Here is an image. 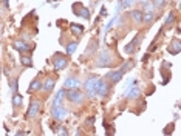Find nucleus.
<instances>
[{
    "instance_id": "473e14b6",
    "label": "nucleus",
    "mask_w": 181,
    "mask_h": 136,
    "mask_svg": "<svg viewBox=\"0 0 181 136\" xmlns=\"http://www.w3.org/2000/svg\"><path fill=\"white\" fill-rule=\"evenodd\" d=\"M0 73H2V67H0Z\"/></svg>"
},
{
    "instance_id": "412c9836",
    "label": "nucleus",
    "mask_w": 181,
    "mask_h": 136,
    "mask_svg": "<svg viewBox=\"0 0 181 136\" xmlns=\"http://www.w3.org/2000/svg\"><path fill=\"white\" fill-rule=\"evenodd\" d=\"M20 62L22 65H25V67H33V61L30 56H20Z\"/></svg>"
},
{
    "instance_id": "dca6fc26",
    "label": "nucleus",
    "mask_w": 181,
    "mask_h": 136,
    "mask_svg": "<svg viewBox=\"0 0 181 136\" xmlns=\"http://www.w3.org/2000/svg\"><path fill=\"white\" fill-rule=\"evenodd\" d=\"M180 50H181V47H180V40H175V42H172V45L169 47V53L170 54H178L180 53Z\"/></svg>"
},
{
    "instance_id": "6ab92c4d",
    "label": "nucleus",
    "mask_w": 181,
    "mask_h": 136,
    "mask_svg": "<svg viewBox=\"0 0 181 136\" xmlns=\"http://www.w3.org/2000/svg\"><path fill=\"white\" fill-rule=\"evenodd\" d=\"M64 90H59V93L56 94V97H54V101H53V105H59V104H62V99H64Z\"/></svg>"
},
{
    "instance_id": "7ed1b4c3",
    "label": "nucleus",
    "mask_w": 181,
    "mask_h": 136,
    "mask_svg": "<svg viewBox=\"0 0 181 136\" xmlns=\"http://www.w3.org/2000/svg\"><path fill=\"white\" fill-rule=\"evenodd\" d=\"M98 85H99V79H96V78H90V79L85 82L84 88H85V91H87V93H88V94L93 97V96H96Z\"/></svg>"
},
{
    "instance_id": "72a5a7b5",
    "label": "nucleus",
    "mask_w": 181,
    "mask_h": 136,
    "mask_svg": "<svg viewBox=\"0 0 181 136\" xmlns=\"http://www.w3.org/2000/svg\"><path fill=\"white\" fill-rule=\"evenodd\" d=\"M48 2H54V0H48Z\"/></svg>"
},
{
    "instance_id": "393cba45",
    "label": "nucleus",
    "mask_w": 181,
    "mask_h": 136,
    "mask_svg": "<svg viewBox=\"0 0 181 136\" xmlns=\"http://www.w3.org/2000/svg\"><path fill=\"white\" fill-rule=\"evenodd\" d=\"M76 48H78V43H76V42L68 43V45H67V54H73L76 51Z\"/></svg>"
},
{
    "instance_id": "5701e85b",
    "label": "nucleus",
    "mask_w": 181,
    "mask_h": 136,
    "mask_svg": "<svg viewBox=\"0 0 181 136\" xmlns=\"http://www.w3.org/2000/svg\"><path fill=\"white\" fill-rule=\"evenodd\" d=\"M153 9H155V6H153L152 2H146L144 5H142V11H144V13H152Z\"/></svg>"
},
{
    "instance_id": "a211bd4d",
    "label": "nucleus",
    "mask_w": 181,
    "mask_h": 136,
    "mask_svg": "<svg viewBox=\"0 0 181 136\" xmlns=\"http://www.w3.org/2000/svg\"><path fill=\"white\" fill-rule=\"evenodd\" d=\"M153 19H155L153 11H152V13H144V14H142V22H146V23H152Z\"/></svg>"
},
{
    "instance_id": "c756f323",
    "label": "nucleus",
    "mask_w": 181,
    "mask_h": 136,
    "mask_svg": "<svg viewBox=\"0 0 181 136\" xmlns=\"http://www.w3.org/2000/svg\"><path fill=\"white\" fill-rule=\"evenodd\" d=\"M57 133H59V135H68L65 128H57Z\"/></svg>"
},
{
    "instance_id": "a878e982",
    "label": "nucleus",
    "mask_w": 181,
    "mask_h": 136,
    "mask_svg": "<svg viewBox=\"0 0 181 136\" xmlns=\"http://www.w3.org/2000/svg\"><path fill=\"white\" fill-rule=\"evenodd\" d=\"M152 3H153L155 8H163L164 3H166V0H152Z\"/></svg>"
},
{
    "instance_id": "9b49d317",
    "label": "nucleus",
    "mask_w": 181,
    "mask_h": 136,
    "mask_svg": "<svg viewBox=\"0 0 181 136\" xmlns=\"http://www.w3.org/2000/svg\"><path fill=\"white\" fill-rule=\"evenodd\" d=\"M79 84H81V82H79L76 78H68L67 80H65L64 87H65V88H68V90H71V88H78Z\"/></svg>"
},
{
    "instance_id": "c85d7f7f",
    "label": "nucleus",
    "mask_w": 181,
    "mask_h": 136,
    "mask_svg": "<svg viewBox=\"0 0 181 136\" xmlns=\"http://www.w3.org/2000/svg\"><path fill=\"white\" fill-rule=\"evenodd\" d=\"M173 20H175V14L173 13H170L167 16V19H166V25H170V23H173Z\"/></svg>"
},
{
    "instance_id": "f8f14e48",
    "label": "nucleus",
    "mask_w": 181,
    "mask_h": 136,
    "mask_svg": "<svg viewBox=\"0 0 181 136\" xmlns=\"http://www.w3.org/2000/svg\"><path fill=\"white\" fill-rule=\"evenodd\" d=\"M138 42H139V36H136L135 39L132 40L127 47H125V53H127V54H132V53H133V51L136 50V47H138Z\"/></svg>"
},
{
    "instance_id": "f03ea898",
    "label": "nucleus",
    "mask_w": 181,
    "mask_h": 136,
    "mask_svg": "<svg viewBox=\"0 0 181 136\" xmlns=\"http://www.w3.org/2000/svg\"><path fill=\"white\" fill-rule=\"evenodd\" d=\"M67 99L70 102H74V104H82L84 102V93H81L78 88H71L67 93Z\"/></svg>"
},
{
    "instance_id": "7c9ffc66",
    "label": "nucleus",
    "mask_w": 181,
    "mask_h": 136,
    "mask_svg": "<svg viewBox=\"0 0 181 136\" xmlns=\"http://www.w3.org/2000/svg\"><path fill=\"white\" fill-rule=\"evenodd\" d=\"M8 2H9V0H3V3H5V6H6V8L9 6V5H8Z\"/></svg>"
},
{
    "instance_id": "aec40b11",
    "label": "nucleus",
    "mask_w": 181,
    "mask_h": 136,
    "mask_svg": "<svg viewBox=\"0 0 181 136\" xmlns=\"http://www.w3.org/2000/svg\"><path fill=\"white\" fill-rule=\"evenodd\" d=\"M71 31L74 32V34H81V32H84V26L82 25H78V23H71Z\"/></svg>"
},
{
    "instance_id": "9d476101",
    "label": "nucleus",
    "mask_w": 181,
    "mask_h": 136,
    "mask_svg": "<svg viewBox=\"0 0 181 136\" xmlns=\"http://www.w3.org/2000/svg\"><path fill=\"white\" fill-rule=\"evenodd\" d=\"M122 71L121 70H118V71H110L107 74V78L112 80V84H118V82H121V79H122Z\"/></svg>"
},
{
    "instance_id": "4468645a",
    "label": "nucleus",
    "mask_w": 181,
    "mask_h": 136,
    "mask_svg": "<svg viewBox=\"0 0 181 136\" xmlns=\"http://www.w3.org/2000/svg\"><path fill=\"white\" fill-rule=\"evenodd\" d=\"M138 96H139V88L136 85L132 87L127 93H125V97H127V99H135V97H138Z\"/></svg>"
},
{
    "instance_id": "b1692460",
    "label": "nucleus",
    "mask_w": 181,
    "mask_h": 136,
    "mask_svg": "<svg viewBox=\"0 0 181 136\" xmlns=\"http://www.w3.org/2000/svg\"><path fill=\"white\" fill-rule=\"evenodd\" d=\"M40 87H42V82H39V80H33V82H31V85H30V91H33V90H39L40 88Z\"/></svg>"
},
{
    "instance_id": "423d86ee",
    "label": "nucleus",
    "mask_w": 181,
    "mask_h": 136,
    "mask_svg": "<svg viewBox=\"0 0 181 136\" xmlns=\"http://www.w3.org/2000/svg\"><path fill=\"white\" fill-rule=\"evenodd\" d=\"M67 63H68V61H67V57H65V54H56L54 56V70H64L65 67H67Z\"/></svg>"
},
{
    "instance_id": "f3484780",
    "label": "nucleus",
    "mask_w": 181,
    "mask_h": 136,
    "mask_svg": "<svg viewBox=\"0 0 181 136\" xmlns=\"http://www.w3.org/2000/svg\"><path fill=\"white\" fill-rule=\"evenodd\" d=\"M130 17L133 19L135 22H142V11H132L130 13Z\"/></svg>"
},
{
    "instance_id": "bb28decb",
    "label": "nucleus",
    "mask_w": 181,
    "mask_h": 136,
    "mask_svg": "<svg viewBox=\"0 0 181 136\" xmlns=\"http://www.w3.org/2000/svg\"><path fill=\"white\" fill-rule=\"evenodd\" d=\"M9 88L13 90L14 93L17 91V79H11V80H9Z\"/></svg>"
},
{
    "instance_id": "1a4fd4ad",
    "label": "nucleus",
    "mask_w": 181,
    "mask_h": 136,
    "mask_svg": "<svg viewBox=\"0 0 181 136\" xmlns=\"http://www.w3.org/2000/svg\"><path fill=\"white\" fill-rule=\"evenodd\" d=\"M14 50H17V51H20V53H30L31 50H33V47L31 45H28L26 42H14Z\"/></svg>"
},
{
    "instance_id": "2eb2a0df",
    "label": "nucleus",
    "mask_w": 181,
    "mask_h": 136,
    "mask_svg": "<svg viewBox=\"0 0 181 136\" xmlns=\"http://www.w3.org/2000/svg\"><path fill=\"white\" fill-rule=\"evenodd\" d=\"M22 102H23V97H22V94H19L17 91H16V93L13 94V105L16 108H19L22 105Z\"/></svg>"
},
{
    "instance_id": "f257e3e1",
    "label": "nucleus",
    "mask_w": 181,
    "mask_h": 136,
    "mask_svg": "<svg viewBox=\"0 0 181 136\" xmlns=\"http://www.w3.org/2000/svg\"><path fill=\"white\" fill-rule=\"evenodd\" d=\"M113 63V59H112V54L108 53L107 50H104L99 53V56L96 59V65L98 67H110Z\"/></svg>"
},
{
    "instance_id": "2f4dec72",
    "label": "nucleus",
    "mask_w": 181,
    "mask_h": 136,
    "mask_svg": "<svg viewBox=\"0 0 181 136\" xmlns=\"http://www.w3.org/2000/svg\"><path fill=\"white\" fill-rule=\"evenodd\" d=\"M139 2H141V3H146V2H149V0H139Z\"/></svg>"
},
{
    "instance_id": "ddd939ff",
    "label": "nucleus",
    "mask_w": 181,
    "mask_h": 136,
    "mask_svg": "<svg viewBox=\"0 0 181 136\" xmlns=\"http://www.w3.org/2000/svg\"><path fill=\"white\" fill-rule=\"evenodd\" d=\"M54 84H56V82H54V79H47L45 82L42 84L40 88H42L43 91H47V93H50V91L54 88Z\"/></svg>"
},
{
    "instance_id": "6e6552de",
    "label": "nucleus",
    "mask_w": 181,
    "mask_h": 136,
    "mask_svg": "<svg viewBox=\"0 0 181 136\" xmlns=\"http://www.w3.org/2000/svg\"><path fill=\"white\" fill-rule=\"evenodd\" d=\"M39 110H40V102L33 101L30 104V108H28V118H36L39 115Z\"/></svg>"
},
{
    "instance_id": "20e7f679",
    "label": "nucleus",
    "mask_w": 181,
    "mask_h": 136,
    "mask_svg": "<svg viewBox=\"0 0 181 136\" xmlns=\"http://www.w3.org/2000/svg\"><path fill=\"white\" fill-rule=\"evenodd\" d=\"M73 13L79 17H84V19H90V11L87 6H84L82 3H74L73 5Z\"/></svg>"
},
{
    "instance_id": "0eeeda50",
    "label": "nucleus",
    "mask_w": 181,
    "mask_h": 136,
    "mask_svg": "<svg viewBox=\"0 0 181 136\" xmlns=\"http://www.w3.org/2000/svg\"><path fill=\"white\" fill-rule=\"evenodd\" d=\"M108 93H110V87H108V82H105L104 79H99V85H98L96 94L99 97H105Z\"/></svg>"
},
{
    "instance_id": "39448f33",
    "label": "nucleus",
    "mask_w": 181,
    "mask_h": 136,
    "mask_svg": "<svg viewBox=\"0 0 181 136\" xmlns=\"http://www.w3.org/2000/svg\"><path fill=\"white\" fill-rule=\"evenodd\" d=\"M51 113H53V118H54V119L60 121V119H64L65 115H67V110L64 108L62 104H59V105H53V107H51Z\"/></svg>"
},
{
    "instance_id": "cd10ccee",
    "label": "nucleus",
    "mask_w": 181,
    "mask_h": 136,
    "mask_svg": "<svg viewBox=\"0 0 181 136\" xmlns=\"http://www.w3.org/2000/svg\"><path fill=\"white\" fill-rule=\"evenodd\" d=\"M133 3H135V0H122L121 6H122V8H129L130 5H133Z\"/></svg>"
},
{
    "instance_id": "4be33fe9",
    "label": "nucleus",
    "mask_w": 181,
    "mask_h": 136,
    "mask_svg": "<svg viewBox=\"0 0 181 136\" xmlns=\"http://www.w3.org/2000/svg\"><path fill=\"white\" fill-rule=\"evenodd\" d=\"M132 67H135V62H133V61H127L119 70H121L122 73H125V71H129V68H132Z\"/></svg>"
}]
</instances>
